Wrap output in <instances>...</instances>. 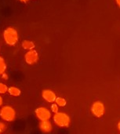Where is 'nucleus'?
Returning <instances> with one entry per match:
<instances>
[{"label": "nucleus", "mask_w": 120, "mask_h": 134, "mask_svg": "<svg viewBox=\"0 0 120 134\" xmlns=\"http://www.w3.org/2000/svg\"><path fill=\"white\" fill-rule=\"evenodd\" d=\"M53 121L57 126L61 128L68 127L71 122V119L68 115L64 112L56 113L53 116Z\"/></svg>", "instance_id": "obj_1"}, {"label": "nucleus", "mask_w": 120, "mask_h": 134, "mask_svg": "<svg viewBox=\"0 0 120 134\" xmlns=\"http://www.w3.org/2000/svg\"><path fill=\"white\" fill-rule=\"evenodd\" d=\"M3 37L5 42L10 46L15 45L18 41V34L16 29L13 27H8L4 31Z\"/></svg>", "instance_id": "obj_2"}, {"label": "nucleus", "mask_w": 120, "mask_h": 134, "mask_svg": "<svg viewBox=\"0 0 120 134\" xmlns=\"http://www.w3.org/2000/svg\"><path fill=\"white\" fill-rule=\"evenodd\" d=\"M0 118L6 122H13L16 118V111L11 106H4L0 109Z\"/></svg>", "instance_id": "obj_3"}, {"label": "nucleus", "mask_w": 120, "mask_h": 134, "mask_svg": "<svg viewBox=\"0 0 120 134\" xmlns=\"http://www.w3.org/2000/svg\"><path fill=\"white\" fill-rule=\"evenodd\" d=\"M91 111L95 117L101 118L105 113V105L101 101H96L91 107Z\"/></svg>", "instance_id": "obj_4"}, {"label": "nucleus", "mask_w": 120, "mask_h": 134, "mask_svg": "<svg viewBox=\"0 0 120 134\" xmlns=\"http://www.w3.org/2000/svg\"><path fill=\"white\" fill-rule=\"evenodd\" d=\"M35 115L40 121H48L51 118V112L44 107H39L35 110Z\"/></svg>", "instance_id": "obj_5"}, {"label": "nucleus", "mask_w": 120, "mask_h": 134, "mask_svg": "<svg viewBox=\"0 0 120 134\" xmlns=\"http://www.w3.org/2000/svg\"><path fill=\"white\" fill-rule=\"evenodd\" d=\"M24 59L27 64L31 65L35 64L39 60V54L35 50H29L26 53L24 56Z\"/></svg>", "instance_id": "obj_6"}, {"label": "nucleus", "mask_w": 120, "mask_h": 134, "mask_svg": "<svg viewBox=\"0 0 120 134\" xmlns=\"http://www.w3.org/2000/svg\"><path fill=\"white\" fill-rule=\"evenodd\" d=\"M42 96L45 100H46L47 102H50V103L55 102V100L57 99V96H56L55 93L50 90H44L42 93Z\"/></svg>", "instance_id": "obj_7"}, {"label": "nucleus", "mask_w": 120, "mask_h": 134, "mask_svg": "<svg viewBox=\"0 0 120 134\" xmlns=\"http://www.w3.org/2000/svg\"><path fill=\"white\" fill-rule=\"evenodd\" d=\"M39 128L41 130V131L44 132V133H49L52 130V124L51 122L48 120V121H41L39 123Z\"/></svg>", "instance_id": "obj_8"}, {"label": "nucleus", "mask_w": 120, "mask_h": 134, "mask_svg": "<svg viewBox=\"0 0 120 134\" xmlns=\"http://www.w3.org/2000/svg\"><path fill=\"white\" fill-rule=\"evenodd\" d=\"M8 93L13 97H19L21 93V91L19 88L15 86H10L8 88Z\"/></svg>", "instance_id": "obj_9"}, {"label": "nucleus", "mask_w": 120, "mask_h": 134, "mask_svg": "<svg viewBox=\"0 0 120 134\" xmlns=\"http://www.w3.org/2000/svg\"><path fill=\"white\" fill-rule=\"evenodd\" d=\"M22 46L24 49H28L29 51V50H32L35 48V44L33 42H31L30 40H24L22 42Z\"/></svg>", "instance_id": "obj_10"}, {"label": "nucleus", "mask_w": 120, "mask_h": 134, "mask_svg": "<svg viewBox=\"0 0 120 134\" xmlns=\"http://www.w3.org/2000/svg\"><path fill=\"white\" fill-rule=\"evenodd\" d=\"M6 70V62L4 59L2 57H0V75H2L3 73H5Z\"/></svg>", "instance_id": "obj_11"}, {"label": "nucleus", "mask_w": 120, "mask_h": 134, "mask_svg": "<svg viewBox=\"0 0 120 134\" xmlns=\"http://www.w3.org/2000/svg\"><path fill=\"white\" fill-rule=\"evenodd\" d=\"M55 103L60 107H64L66 105V104H67L66 100L62 97H57V99L55 100Z\"/></svg>", "instance_id": "obj_12"}, {"label": "nucleus", "mask_w": 120, "mask_h": 134, "mask_svg": "<svg viewBox=\"0 0 120 134\" xmlns=\"http://www.w3.org/2000/svg\"><path fill=\"white\" fill-rule=\"evenodd\" d=\"M8 92V87L6 84L0 82V94H5Z\"/></svg>", "instance_id": "obj_13"}, {"label": "nucleus", "mask_w": 120, "mask_h": 134, "mask_svg": "<svg viewBox=\"0 0 120 134\" xmlns=\"http://www.w3.org/2000/svg\"><path fill=\"white\" fill-rule=\"evenodd\" d=\"M58 107H59V106H58L56 103H55V104H53L51 105V107H50L51 111H52V112H53L54 114L57 113V112H58V110H59Z\"/></svg>", "instance_id": "obj_14"}, {"label": "nucleus", "mask_w": 120, "mask_h": 134, "mask_svg": "<svg viewBox=\"0 0 120 134\" xmlns=\"http://www.w3.org/2000/svg\"><path fill=\"white\" fill-rule=\"evenodd\" d=\"M6 129V125L2 122H0V133H3Z\"/></svg>", "instance_id": "obj_15"}, {"label": "nucleus", "mask_w": 120, "mask_h": 134, "mask_svg": "<svg viewBox=\"0 0 120 134\" xmlns=\"http://www.w3.org/2000/svg\"><path fill=\"white\" fill-rule=\"evenodd\" d=\"M2 75V79H4V80H7L8 79V75L5 72V73H3L2 75Z\"/></svg>", "instance_id": "obj_16"}, {"label": "nucleus", "mask_w": 120, "mask_h": 134, "mask_svg": "<svg viewBox=\"0 0 120 134\" xmlns=\"http://www.w3.org/2000/svg\"><path fill=\"white\" fill-rule=\"evenodd\" d=\"M2 104H3V99H2V97L0 96V107L2 105Z\"/></svg>", "instance_id": "obj_17"}, {"label": "nucleus", "mask_w": 120, "mask_h": 134, "mask_svg": "<svg viewBox=\"0 0 120 134\" xmlns=\"http://www.w3.org/2000/svg\"><path fill=\"white\" fill-rule=\"evenodd\" d=\"M116 4L120 7V0H116Z\"/></svg>", "instance_id": "obj_18"}, {"label": "nucleus", "mask_w": 120, "mask_h": 134, "mask_svg": "<svg viewBox=\"0 0 120 134\" xmlns=\"http://www.w3.org/2000/svg\"><path fill=\"white\" fill-rule=\"evenodd\" d=\"M20 2H28V0H20Z\"/></svg>", "instance_id": "obj_19"}, {"label": "nucleus", "mask_w": 120, "mask_h": 134, "mask_svg": "<svg viewBox=\"0 0 120 134\" xmlns=\"http://www.w3.org/2000/svg\"><path fill=\"white\" fill-rule=\"evenodd\" d=\"M118 129L119 130V131H120V122L118 123Z\"/></svg>", "instance_id": "obj_20"}]
</instances>
